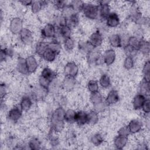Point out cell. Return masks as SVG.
<instances>
[{
  "mask_svg": "<svg viewBox=\"0 0 150 150\" xmlns=\"http://www.w3.org/2000/svg\"><path fill=\"white\" fill-rule=\"evenodd\" d=\"M9 29L13 35H19L23 29V21L19 17H14L9 22Z\"/></svg>",
  "mask_w": 150,
  "mask_h": 150,
  "instance_id": "2",
  "label": "cell"
},
{
  "mask_svg": "<svg viewBox=\"0 0 150 150\" xmlns=\"http://www.w3.org/2000/svg\"><path fill=\"white\" fill-rule=\"evenodd\" d=\"M87 112L83 110H80L77 111L76 115L75 122L79 126H83L87 124Z\"/></svg>",
  "mask_w": 150,
  "mask_h": 150,
  "instance_id": "21",
  "label": "cell"
},
{
  "mask_svg": "<svg viewBox=\"0 0 150 150\" xmlns=\"http://www.w3.org/2000/svg\"><path fill=\"white\" fill-rule=\"evenodd\" d=\"M127 127L131 134H137L141 131L142 123L139 120L134 119L129 122Z\"/></svg>",
  "mask_w": 150,
  "mask_h": 150,
  "instance_id": "12",
  "label": "cell"
},
{
  "mask_svg": "<svg viewBox=\"0 0 150 150\" xmlns=\"http://www.w3.org/2000/svg\"><path fill=\"white\" fill-rule=\"evenodd\" d=\"M28 146L29 149L33 150H36L40 149L41 146V142L39 139L37 138H31L29 141L28 142Z\"/></svg>",
  "mask_w": 150,
  "mask_h": 150,
  "instance_id": "45",
  "label": "cell"
},
{
  "mask_svg": "<svg viewBox=\"0 0 150 150\" xmlns=\"http://www.w3.org/2000/svg\"><path fill=\"white\" fill-rule=\"evenodd\" d=\"M76 85V78L70 76H65L64 78L62 86L64 89L67 91H71L74 88Z\"/></svg>",
  "mask_w": 150,
  "mask_h": 150,
  "instance_id": "20",
  "label": "cell"
},
{
  "mask_svg": "<svg viewBox=\"0 0 150 150\" xmlns=\"http://www.w3.org/2000/svg\"><path fill=\"white\" fill-rule=\"evenodd\" d=\"M80 23V18L79 13H74L67 19V25L71 28H75L79 25Z\"/></svg>",
  "mask_w": 150,
  "mask_h": 150,
  "instance_id": "28",
  "label": "cell"
},
{
  "mask_svg": "<svg viewBox=\"0 0 150 150\" xmlns=\"http://www.w3.org/2000/svg\"><path fill=\"white\" fill-rule=\"evenodd\" d=\"M48 47V43L41 40L36 43L35 47V52L36 54L39 56L42 57L43 54L46 50Z\"/></svg>",
  "mask_w": 150,
  "mask_h": 150,
  "instance_id": "23",
  "label": "cell"
},
{
  "mask_svg": "<svg viewBox=\"0 0 150 150\" xmlns=\"http://www.w3.org/2000/svg\"><path fill=\"white\" fill-rule=\"evenodd\" d=\"M87 41L94 48H97L103 43V38L102 34L98 30L96 31L90 35Z\"/></svg>",
  "mask_w": 150,
  "mask_h": 150,
  "instance_id": "7",
  "label": "cell"
},
{
  "mask_svg": "<svg viewBox=\"0 0 150 150\" xmlns=\"http://www.w3.org/2000/svg\"><path fill=\"white\" fill-rule=\"evenodd\" d=\"M146 97L142 94H137L133 98L132 100V106L135 110H138L141 109L144 102L146 99Z\"/></svg>",
  "mask_w": 150,
  "mask_h": 150,
  "instance_id": "17",
  "label": "cell"
},
{
  "mask_svg": "<svg viewBox=\"0 0 150 150\" xmlns=\"http://www.w3.org/2000/svg\"><path fill=\"white\" fill-rule=\"evenodd\" d=\"M79 70V66L74 62H67L63 67V73L65 76L76 77Z\"/></svg>",
  "mask_w": 150,
  "mask_h": 150,
  "instance_id": "5",
  "label": "cell"
},
{
  "mask_svg": "<svg viewBox=\"0 0 150 150\" xmlns=\"http://www.w3.org/2000/svg\"><path fill=\"white\" fill-rule=\"evenodd\" d=\"M50 144L52 146H57L59 145V140L57 137H56L55 135H53L50 137Z\"/></svg>",
  "mask_w": 150,
  "mask_h": 150,
  "instance_id": "52",
  "label": "cell"
},
{
  "mask_svg": "<svg viewBox=\"0 0 150 150\" xmlns=\"http://www.w3.org/2000/svg\"><path fill=\"white\" fill-rule=\"evenodd\" d=\"M138 51L144 55L148 54L150 51L149 42L147 40L141 39L138 47Z\"/></svg>",
  "mask_w": 150,
  "mask_h": 150,
  "instance_id": "26",
  "label": "cell"
},
{
  "mask_svg": "<svg viewBox=\"0 0 150 150\" xmlns=\"http://www.w3.org/2000/svg\"><path fill=\"white\" fill-rule=\"evenodd\" d=\"M139 93L143 94L145 97H147L149 96V90H150V84L149 82H147L144 80L141 82L139 86Z\"/></svg>",
  "mask_w": 150,
  "mask_h": 150,
  "instance_id": "34",
  "label": "cell"
},
{
  "mask_svg": "<svg viewBox=\"0 0 150 150\" xmlns=\"http://www.w3.org/2000/svg\"><path fill=\"white\" fill-rule=\"evenodd\" d=\"M142 110L145 114H148L150 111V100L149 98H146L145 101L144 102L142 108Z\"/></svg>",
  "mask_w": 150,
  "mask_h": 150,
  "instance_id": "50",
  "label": "cell"
},
{
  "mask_svg": "<svg viewBox=\"0 0 150 150\" xmlns=\"http://www.w3.org/2000/svg\"><path fill=\"white\" fill-rule=\"evenodd\" d=\"M57 55L58 54L56 53L47 47V49L43 54L42 57L47 62L52 63L55 60Z\"/></svg>",
  "mask_w": 150,
  "mask_h": 150,
  "instance_id": "29",
  "label": "cell"
},
{
  "mask_svg": "<svg viewBox=\"0 0 150 150\" xmlns=\"http://www.w3.org/2000/svg\"><path fill=\"white\" fill-rule=\"evenodd\" d=\"M140 39H139L138 38H137L135 36H129L127 46H129V47L132 48V49H134V50H135L138 52V47H139V45Z\"/></svg>",
  "mask_w": 150,
  "mask_h": 150,
  "instance_id": "33",
  "label": "cell"
},
{
  "mask_svg": "<svg viewBox=\"0 0 150 150\" xmlns=\"http://www.w3.org/2000/svg\"><path fill=\"white\" fill-rule=\"evenodd\" d=\"M99 84L101 87L107 88L111 86V79L107 74H103L99 79Z\"/></svg>",
  "mask_w": 150,
  "mask_h": 150,
  "instance_id": "36",
  "label": "cell"
},
{
  "mask_svg": "<svg viewBox=\"0 0 150 150\" xmlns=\"http://www.w3.org/2000/svg\"><path fill=\"white\" fill-rule=\"evenodd\" d=\"M56 29L59 28L64 25H67V19L62 15H57L54 19V23H53Z\"/></svg>",
  "mask_w": 150,
  "mask_h": 150,
  "instance_id": "37",
  "label": "cell"
},
{
  "mask_svg": "<svg viewBox=\"0 0 150 150\" xmlns=\"http://www.w3.org/2000/svg\"><path fill=\"white\" fill-rule=\"evenodd\" d=\"M32 104V98L28 96H24L21 100L19 106L23 111L27 112L31 108Z\"/></svg>",
  "mask_w": 150,
  "mask_h": 150,
  "instance_id": "19",
  "label": "cell"
},
{
  "mask_svg": "<svg viewBox=\"0 0 150 150\" xmlns=\"http://www.w3.org/2000/svg\"><path fill=\"white\" fill-rule=\"evenodd\" d=\"M53 5H54V6L55 7L56 9L62 10L67 5V4L65 2V1H56L54 2Z\"/></svg>",
  "mask_w": 150,
  "mask_h": 150,
  "instance_id": "51",
  "label": "cell"
},
{
  "mask_svg": "<svg viewBox=\"0 0 150 150\" xmlns=\"http://www.w3.org/2000/svg\"><path fill=\"white\" fill-rule=\"evenodd\" d=\"M84 4L85 2H84L83 1L78 0L71 1L69 5L70 6V7L72 8L75 13H79V12H82Z\"/></svg>",
  "mask_w": 150,
  "mask_h": 150,
  "instance_id": "31",
  "label": "cell"
},
{
  "mask_svg": "<svg viewBox=\"0 0 150 150\" xmlns=\"http://www.w3.org/2000/svg\"><path fill=\"white\" fill-rule=\"evenodd\" d=\"M90 100L93 105L99 104L103 101V97L99 91L92 93L90 96Z\"/></svg>",
  "mask_w": 150,
  "mask_h": 150,
  "instance_id": "38",
  "label": "cell"
},
{
  "mask_svg": "<svg viewBox=\"0 0 150 150\" xmlns=\"http://www.w3.org/2000/svg\"><path fill=\"white\" fill-rule=\"evenodd\" d=\"M96 49L94 48L87 54V61L89 64L99 66L104 63L103 55Z\"/></svg>",
  "mask_w": 150,
  "mask_h": 150,
  "instance_id": "3",
  "label": "cell"
},
{
  "mask_svg": "<svg viewBox=\"0 0 150 150\" xmlns=\"http://www.w3.org/2000/svg\"><path fill=\"white\" fill-rule=\"evenodd\" d=\"M134 57L129 56H126L124 60L123 66L125 69L129 70L134 67Z\"/></svg>",
  "mask_w": 150,
  "mask_h": 150,
  "instance_id": "46",
  "label": "cell"
},
{
  "mask_svg": "<svg viewBox=\"0 0 150 150\" xmlns=\"http://www.w3.org/2000/svg\"><path fill=\"white\" fill-rule=\"evenodd\" d=\"M130 134L131 133L128 129L127 125L121 127L118 131V135L122 136V137H128V136L130 135Z\"/></svg>",
  "mask_w": 150,
  "mask_h": 150,
  "instance_id": "48",
  "label": "cell"
},
{
  "mask_svg": "<svg viewBox=\"0 0 150 150\" xmlns=\"http://www.w3.org/2000/svg\"><path fill=\"white\" fill-rule=\"evenodd\" d=\"M47 4V2L46 1H33L30 6L32 12L34 14L39 13Z\"/></svg>",
  "mask_w": 150,
  "mask_h": 150,
  "instance_id": "25",
  "label": "cell"
},
{
  "mask_svg": "<svg viewBox=\"0 0 150 150\" xmlns=\"http://www.w3.org/2000/svg\"><path fill=\"white\" fill-rule=\"evenodd\" d=\"M90 142L95 146H99L103 143L104 138L101 134L96 133L91 137Z\"/></svg>",
  "mask_w": 150,
  "mask_h": 150,
  "instance_id": "41",
  "label": "cell"
},
{
  "mask_svg": "<svg viewBox=\"0 0 150 150\" xmlns=\"http://www.w3.org/2000/svg\"><path fill=\"white\" fill-rule=\"evenodd\" d=\"M64 121H51L52 129L56 133L61 132L64 127Z\"/></svg>",
  "mask_w": 150,
  "mask_h": 150,
  "instance_id": "39",
  "label": "cell"
},
{
  "mask_svg": "<svg viewBox=\"0 0 150 150\" xmlns=\"http://www.w3.org/2000/svg\"><path fill=\"white\" fill-rule=\"evenodd\" d=\"M40 76L45 77L50 81H53L56 77V73L49 67H45L43 69Z\"/></svg>",
  "mask_w": 150,
  "mask_h": 150,
  "instance_id": "30",
  "label": "cell"
},
{
  "mask_svg": "<svg viewBox=\"0 0 150 150\" xmlns=\"http://www.w3.org/2000/svg\"><path fill=\"white\" fill-rule=\"evenodd\" d=\"M52 82V81H50V80H49L45 77H43L41 76L40 75L39 76V77L38 79V83H39V86L47 91H48V90L49 89V87H50Z\"/></svg>",
  "mask_w": 150,
  "mask_h": 150,
  "instance_id": "44",
  "label": "cell"
},
{
  "mask_svg": "<svg viewBox=\"0 0 150 150\" xmlns=\"http://www.w3.org/2000/svg\"><path fill=\"white\" fill-rule=\"evenodd\" d=\"M82 12L87 19L90 20L96 19L98 17V5L85 3Z\"/></svg>",
  "mask_w": 150,
  "mask_h": 150,
  "instance_id": "1",
  "label": "cell"
},
{
  "mask_svg": "<svg viewBox=\"0 0 150 150\" xmlns=\"http://www.w3.org/2000/svg\"><path fill=\"white\" fill-rule=\"evenodd\" d=\"M16 69L17 71L22 75H27L28 74H29L26 62V59L23 57H18L16 64Z\"/></svg>",
  "mask_w": 150,
  "mask_h": 150,
  "instance_id": "14",
  "label": "cell"
},
{
  "mask_svg": "<svg viewBox=\"0 0 150 150\" xmlns=\"http://www.w3.org/2000/svg\"><path fill=\"white\" fill-rule=\"evenodd\" d=\"M25 59L29 73L35 72L38 67V62L35 57L33 55H29Z\"/></svg>",
  "mask_w": 150,
  "mask_h": 150,
  "instance_id": "13",
  "label": "cell"
},
{
  "mask_svg": "<svg viewBox=\"0 0 150 150\" xmlns=\"http://www.w3.org/2000/svg\"><path fill=\"white\" fill-rule=\"evenodd\" d=\"M57 32L63 37V39H66L71 37V28L67 25H64L59 28H57Z\"/></svg>",
  "mask_w": 150,
  "mask_h": 150,
  "instance_id": "32",
  "label": "cell"
},
{
  "mask_svg": "<svg viewBox=\"0 0 150 150\" xmlns=\"http://www.w3.org/2000/svg\"><path fill=\"white\" fill-rule=\"evenodd\" d=\"M108 42L110 45L115 48L122 47L121 38L118 34H112L108 38Z\"/></svg>",
  "mask_w": 150,
  "mask_h": 150,
  "instance_id": "22",
  "label": "cell"
},
{
  "mask_svg": "<svg viewBox=\"0 0 150 150\" xmlns=\"http://www.w3.org/2000/svg\"><path fill=\"white\" fill-rule=\"evenodd\" d=\"M105 21L106 25L109 28H115L120 23L119 16L115 12H111Z\"/></svg>",
  "mask_w": 150,
  "mask_h": 150,
  "instance_id": "11",
  "label": "cell"
},
{
  "mask_svg": "<svg viewBox=\"0 0 150 150\" xmlns=\"http://www.w3.org/2000/svg\"><path fill=\"white\" fill-rule=\"evenodd\" d=\"M108 1H99L98 3V16L101 21H105L110 12V5Z\"/></svg>",
  "mask_w": 150,
  "mask_h": 150,
  "instance_id": "4",
  "label": "cell"
},
{
  "mask_svg": "<svg viewBox=\"0 0 150 150\" xmlns=\"http://www.w3.org/2000/svg\"><path fill=\"white\" fill-rule=\"evenodd\" d=\"M87 88L90 93L98 91L99 86L98 81L96 80H90L87 83Z\"/></svg>",
  "mask_w": 150,
  "mask_h": 150,
  "instance_id": "47",
  "label": "cell"
},
{
  "mask_svg": "<svg viewBox=\"0 0 150 150\" xmlns=\"http://www.w3.org/2000/svg\"><path fill=\"white\" fill-rule=\"evenodd\" d=\"M104 63L107 66H111L112 64L116 59V53L112 49H107L103 54Z\"/></svg>",
  "mask_w": 150,
  "mask_h": 150,
  "instance_id": "10",
  "label": "cell"
},
{
  "mask_svg": "<svg viewBox=\"0 0 150 150\" xmlns=\"http://www.w3.org/2000/svg\"><path fill=\"white\" fill-rule=\"evenodd\" d=\"M21 41L26 45H30L33 41L32 32L27 28H23L19 35Z\"/></svg>",
  "mask_w": 150,
  "mask_h": 150,
  "instance_id": "8",
  "label": "cell"
},
{
  "mask_svg": "<svg viewBox=\"0 0 150 150\" xmlns=\"http://www.w3.org/2000/svg\"><path fill=\"white\" fill-rule=\"evenodd\" d=\"M65 110L62 107H58L52 112L51 116V121H64Z\"/></svg>",
  "mask_w": 150,
  "mask_h": 150,
  "instance_id": "16",
  "label": "cell"
},
{
  "mask_svg": "<svg viewBox=\"0 0 150 150\" xmlns=\"http://www.w3.org/2000/svg\"><path fill=\"white\" fill-rule=\"evenodd\" d=\"M105 104H106L104 103V101H103L99 104L93 105V110L98 114L100 112H103L105 109Z\"/></svg>",
  "mask_w": 150,
  "mask_h": 150,
  "instance_id": "49",
  "label": "cell"
},
{
  "mask_svg": "<svg viewBox=\"0 0 150 150\" xmlns=\"http://www.w3.org/2000/svg\"><path fill=\"white\" fill-rule=\"evenodd\" d=\"M79 47L80 50L86 53L87 54L94 48L88 43V41H80L79 43Z\"/></svg>",
  "mask_w": 150,
  "mask_h": 150,
  "instance_id": "40",
  "label": "cell"
},
{
  "mask_svg": "<svg viewBox=\"0 0 150 150\" xmlns=\"http://www.w3.org/2000/svg\"><path fill=\"white\" fill-rule=\"evenodd\" d=\"M119 94L117 90H110L105 98V104L107 105H114L117 103L119 101Z\"/></svg>",
  "mask_w": 150,
  "mask_h": 150,
  "instance_id": "15",
  "label": "cell"
},
{
  "mask_svg": "<svg viewBox=\"0 0 150 150\" xmlns=\"http://www.w3.org/2000/svg\"><path fill=\"white\" fill-rule=\"evenodd\" d=\"M128 141V137L117 135L116 137H115L113 140L114 146L116 149H122L127 145Z\"/></svg>",
  "mask_w": 150,
  "mask_h": 150,
  "instance_id": "18",
  "label": "cell"
},
{
  "mask_svg": "<svg viewBox=\"0 0 150 150\" xmlns=\"http://www.w3.org/2000/svg\"><path fill=\"white\" fill-rule=\"evenodd\" d=\"M76 112L77 111L72 108H69L66 110L64 114V121L69 124L75 122Z\"/></svg>",
  "mask_w": 150,
  "mask_h": 150,
  "instance_id": "27",
  "label": "cell"
},
{
  "mask_svg": "<svg viewBox=\"0 0 150 150\" xmlns=\"http://www.w3.org/2000/svg\"><path fill=\"white\" fill-rule=\"evenodd\" d=\"M22 112L23 111L19 105V106L14 105L8 111V118L12 122H18L22 115Z\"/></svg>",
  "mask_w": 150,
  "mask_h": 150,
  "instance_id": "9",
  "label": "cell"
},
{
  "mask_svg": "<svg viewBox=\"0 0 150 150\" xmlns=\"http://www.w3.org/2000/svg\"><path fill=\"white\" fill-rule=\"evenodd\" d=\"M99 121L98 113L95 111L91 110L87 112V124L90 125H94Z\"/></svg>",
  "mask_w": 150,
  "mask_h": 150,
  "instance_id": "24",
  "label": "cell"
},
{
  "mask_svg": "<svg viewBox=\"0 0 150 150\" xmlns=\"http://www.w3.org/2000/svg\"><path fill=\"white\" fill-rule=\"evenodd\" d=\"M41 35L44 38H54L56 33V28L53 23H46L41 29Z\"/></svg>",
  "mask_w": 150,
  "mask_h": 150,
  "instance_id": "6",
  "label": "cell"
},
{
  "mask_svg": "<svg viewBox=\"0 0 150 150\" xmlns=\"http://www.w3.org/2000/svg\"><path fill=\"white\" fill-rule=\"evenodd\" d=\"M6 94V89L5 85H4L3 84H2L1 86V97L2 99L3 98V97L5 96Z\"/></svg>",
  "mask_w": 150,
  "mask_h": 150,
  "instance_id": "53",
  "label": "cell"
},
{
  "mask_svg": "<svg viewBox=\"0 0 150 150\" xmlns=\"http://www.w3.org/2000/svg\"><path fill=\"white\" fill-rule=\"evenodd\" d=\"M48 48L54 51L57 54H59L62 50V44L56 40L53 39L50 42L48 43Z\"/></svg>",
  "mask_w": 150,
  "mask_h": 150,
  "instance_id": "42",
  "label": "cell"
},
{
  "mask_svg": "<svg viewBox=\"0 0 150 150\" xmlns=\"http://www.w3.org/2000/svg\"><path fill=\"white\" fill-rule=\"evenodd\" d=\"M63 44L65 50L67 52H71L75 46L74 41L71 37L65 39L63 42Z\"/></svg>",
  "mask_w": 150,
  "mask_h": 150,
  "instance_id": "43",
  "label": "cell"
},
{
  "mask_svg": "<svg viewBox=\"0 0 150 150\" xmlns=\"http://www.w3.org/2000/svg\"><path fill=\"white\" fill-rule=\"evenodd\" d=\"M32 1H20L19 2L21 3L22 5H23V6H31L32 5Z\"/></svg>",
  "mask_w": 150,
  "mask_h": 150,
  "instance_id": "54",
  "label": "cell"
},
{
  "mask_svg": "<svg viewBox=\"0 0 150 150\" xmlns=\"http://www.w3.org/2000/svg\"><path fill=\"white\" fill-rule=\"evenodd\" d=\"M143 73V80L149 82L150 81V63L149 60H147L144 64L142 67Z\"/></svg>",
  "mask_w": 150,
  "mask_h": 150,
  "instance_id": "35",
  "label": "cell"
}]
</instances>
